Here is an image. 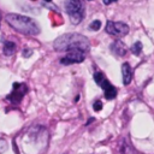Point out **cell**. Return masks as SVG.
<instances>
[{
    "mask_svg": "<svg viewBox=\"0 0 154 154\" xmlns=\"http://www.w3.org/2000/svg\"><path fill=\"white\" fill-rule=\"evenodd\" d=\"M53 47L55 51H71V49H79L82 52H88L90 48L89 40L77 32H69L60 35L53 42Z\"/></svg>",
    "mask_w": 154,
    "mask_h": 154,
    "instance_id": "obj_1",
    "label": "cell"
},
{
    "mask_svg": "<svg viewBox=\"0 0 154 154\" xmlns=\"http://www.w3.org/2000/svg\"><path fill=\"white\" fill-rule=\"evenodd\" d=\"M6 22L12 29L23 35H38L41 31L38 23L28 16L8 13L6 14Z\"/></svg>",
    "mask_w": 154,
    "mask_h": 154,
    "instance_id": "obj_2",
    "label": "cell"
},
{
    "mask_svg": "<svg viewBox=\"0 0 154 154\" xmlns=\"http://www.w3.org/2000/svg\"><path fill=\"white\" fill-rule=\"evenodd\" d=\"M65 10L73 25L79 24L84 18V5L82 0H65Z\"/></svg>",
    "mask_w": 154,
    "mask_h": 154,
    "instance_id": "obj_3",
    "label": "cell"
},
{
    "mask_svg": "<svg viewBox=\"0 0 154 154\" xmlns=\"http://www.w3.org/2000/svg\"><path fill=\"white\" fill-rule=\"evenodd\" d=\"M94 79H95L96 84L103 89L105 97L107 100H112L117 96V88L109 83V81L106 78V76L102 72H99V71L95 72L94 73Z\"/></svg>",
    "mask_w": 154,
    "mask_h": 154,
    "instance_id": "obj_4",
    "label": "cell"
},
{
    "mask_svg": "<svg viewBox=\"0 0 154 154\" xmlns=\"http://www.w3.org/2000/svg\"><path fill=\"white\" fill-rule=\"evenodd\" d=\"M106 32L112 35V36H117V37H123L129 32V26L128 24L123 23V22H107L106 28H105Z\"/></svg>",
    "mask_w": 154,
    "mask_h": 154,
    "instance_id": "obj_5",
    "label": "cell"
},
{
    "mask_svg": "<svg viewBox=\"0 0 154 154\" xmlns=\"http://www.w3.org/2000/svg\"><path fill=\"white\" fill-rule=\"evenodd\" d=\"M84 59H85L84 52H82V51H79V49H71V51H67L66 55L60 59V63H61L63 65L78 64V63H82Z\"/></svg>",
    "mask_w": 154,
    "mask_h": 154,
    "instance_id": "obj_6",
    "label": "cell"
},
{
    "mask_svg": "<svg viewBox=\"0 0 154 154\" xmlns=\"http://www.w3.org/2000/svg\"><path fill=\"white\" fill-rule=\"evenodd\" d=\"M26 94V85L24 83H13V90L7 96V100H10L12 103H19L23 99V96Z\"/></svg>",
    "mask_w": 154,
    "mask_h": 154,
    "instance_id": "obj_7",
    "label": "cell"
},
{
    "mask_svg": "<svg viewBox=\"0 0 154 154\" xmlns=\"http://www.w3.org/2000/svg\"><path fill=\"white\" fill-rule=\"evenodd\" d=\"M109 48H111L112 53H114L117 57H123V55H125V54H126V51H128V47L125 46V43L122 42V41H119V40L112 42L111 46H109Z\"/></svg>",
    "mask_w": 154,
    "mask_h": 154,
    "instance_id": "obj_8",
    "label": "cell"
},
{
    "mask_svg": "<svg viewBox=\"0 0 154 154\" xmlns=\"http://www.w3.org/2000/svg\"><path fill=\"white\" fill-rule=\"evenodd\" d=\"M122 77L124 85H129L132 81V67L129 63H123L122 65Z\"/></svg>",
    "mask_w": 154,
    "mask_h": 154,
    "instance_id": "obj_9",
    "label": "cell"
},
{
    "mask_svg": "<svg viewBox=\"0 0 154 154\" xmlns=\"http://www.w3.org/2000/svg\"><path fill=\"white\" fill-rule=\"evenodd\" d=\"M16 48H17V46H16L14 42H12V41H6V42L4 43L2 51H4V54H5V55L10 57V55H12V54L16 52Z\"/></svg>",
    "mask_w": 154,
    "mask_h": 154,
    "instance_id": "obj_10",
    "label": "cell"
},
{
    "mask_svg": "<svg viewBox=\"0 0 154 154\" xmlns=\"http://www.w3.org/2000/svg\"><path fill=\"white\" fill-rule=\"evenodd\" d=\"M142 43L140 42V41H137V42H135L132 46H131V52L135 54V55H140V53H141V51H142Z\"/></svg>",
    "mask_w": 154,
    "mask_h": 154,
    "instance_id": "obj_11",
    "label": "cell"
},
{
    "mask_svg": "<svg viewBox=\"0 0 154 154\" xmlns=\"http://www.w3.org/2000/svg\"><path fill=\"white\" fill-rule=\"evenodd\" d=\"M89 28L91 29V30H94V31H97L100 28H101V22L100 20H93L91 23H90V25H89Z\"/></svg>",
    "mask_w": 154,
    "mask_h": 154,
    "instance_id": "obj_12",
    "label": "cell"
},
{
    "mask_svg": "<svg viewBox=\"0 0 154 154\" xmlns=\"http://www.w3.org/2000/svg\"><path fill=\"white\" fill-rule=\"evenodd\" d=\"M6 149H7V142H6V140L0 137V154L6 152Z\"/></svg>",
    "mask_w": 154,
    "mask_h": 154,
    "instance_id": "obj_13",
    "label": "cell"
},
{
    "mask_svg": "<svg viewBox=\"0 0 154 154\" xmlns=\"http://www.w3.org/2000/svg\"><path fill=\"white\" fill-rule=\"evenodd\" d=\"M102 101H100V100H96L94 103H93V108L96 111V112H99V111H101L102 109Z\"/></svg>",
    "mask_w": 154,
    "mask_h": 154,
    "instance_id": "obj_14",
    "label": "cell"
},
{
    "mask_svg": "<svg viewBox=\"0 0 154 154\" xmlns=\"http://www.w3.org/2000/svg\"><path fill=\"white\" fill-rule=\"evenodd\" d=\"M31 54H32V49H30V48L23 49V57H24V58H29Z\"/></svg>",
    "mask_w": 154,
    "mask_h": 154,
    "instance_id": "obj_15",
    "label": "cell"
},
{
    "mask_svg": "<svg viewBox=\"0 0 154 154\" xmlns=\"http://www.w3.org/2000/svg\"><path fill=\"white\" fill-rule=\"evenodd\" d=\"M116 1H117V0H103V4H105V5H109L111 2H116Z\"/></svg>",
    "mask_w": 154,
    "mask_h": 154,
    "instance_id": "obj_16",
    "label": "cell"
},
{
    "mask_svg": "<svg viewBox=\"0 0 154 154\" xmlns=\"http://www.w3.org/2000/svg\"><path fill=\"white\" fill-rule=\"evenodd\" d=\"M0 22H1V13H0Z\"/></svg>",
    "mask_w": 154,
    "mask_h": 154,
    "instance_id": "obj_17",
    "label": "cell"
},
{
    "mask_svg": "<svg viewBox=\"0 0 154 154\" xmlns=\"http://www.w3.org/2000/svg\"><path fill=\"white\" fill-rule=\"evenodd\" d=\"M45 1H52V0H45Z\"/></svg>",
    "mask_w": 154,
    "mask_h": 154,
    "instance_id": "obj_18",
    "label": "cell"
}]
</instances>
